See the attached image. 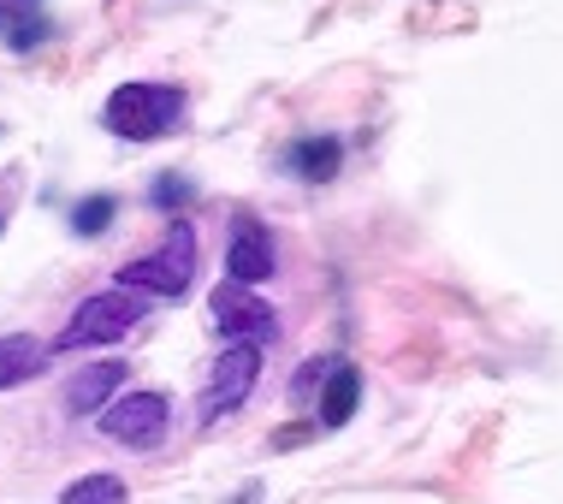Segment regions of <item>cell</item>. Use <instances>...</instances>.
I'll list each match as a JSON object with an SVG mask.
<instances>
[{
	"label": "cell",
	"instance_id": "7",
	"mask_svg": "<svg viewBox=\"0 0 563 504\" xmlns=\"http://www.w3.org/2000/svg\"><path fill=\"white\" fill-rule=\"evenodd\" d=\"M225 273H232L238 285H255L273 273V238L262 220H250V213H238L232 220V243H225Z\"/></svg>",
	"mask_w": 563,
	"mask_h": 504
},
{
	"label": "cell",
	"instance_id": "14",
	"mask_svg": "<svg viewBox=\"0 0 563 504\" xmlns=\"http://www.w3.org/2000/svg\"><path fill=\"white\" fill-rule=\"evenodd\" d=\"M190 202H196V178H185V173H161L148 185V208H161V213H185Z\"/></svg>",
	"mask_w": 563,
	"mask_h": 504
},
{
	"label": "cell",
	"instance_id": "10",
	"mask_svg": "<svg viewBox=\"0 0 563 504\" xmlns=\"http://www.w3.org/2000/svg\"><path fill=\"white\" fill-rule=\"evenodd\" d=\"M356 404H362L356 362H332L327 380H321V427H344L350 416H356Z\"/></svg>",
	"mask_w": 563,
	"mask_h": 504
},
{
	"label": "cell",
	"instance_id": "9",
	"mask_svg": "<svg viewBox=\"0 0 563 504\" xmlns=\"http://www.w3.org/2000/svg\"><path fill=\"white\" fill-rule=\"evenodd\" d=\"M48 374V344L30 339V332H7L0 339V392L24 386V380H42Z\"/></svg>",
	"mask_w": 563,
	"mask_h": 504
},
{
	"label": "cell",
	"instance_id": "11",
	"mask_svg": "<svg viewBox=\"0 0 563 504\" xmlns=\"http://www.w3.org/2000/svg\"><path fill=\"white\" fill-rule=\"evenodd\" d=\"M285 166H291L297 178H309V185H327V178L344 166V143L339 136H302V143H291Z\"/></svg>",
	"mask_w": 563,
	"mask_h": 504
},
{
	"label": "cell",
	"instance_id": "2",
	"mask_svg": "<svg viewBox=\"0 0 563 504\" xmlns=\"http://www.w3.org/2000/svg\"><path fill=\"white\" fill-rule=\"evenodd\" d=\"M185 89L173 84H119L108 107H101V119H108V131L131 136V143H155V136L178 131L185 125Z\"/></svg>",
	"mask_w": 563,
	"mask_h": 504
},
{
	"label": "cell",
	"instance_id": "13",
	"mask_svg": "<svg viewBox=\"0 0 563 504\" xmlns=\"http://www.w3.org/2000/svg\"><path fill=\"white\" fill-rule=\"evenodd\" d=\"M113 213H119V202L108 190H96V196H84V202L71 208V232H78V238H101L113 226Z\"/></svg>",
	"mask_w": 563,
	"mask_h": 504
},
{
	"label": "cell",
	"instance_id": "1",
	"mask_svg": "<svg viewBox=\"0 0 563 504\" xmlns=\"http://www.w3.org/2000/svg\"><path fill=\"white\" fill-rule=\"evenodd\" d=\"M143 315H148V292H125V285H108V292L84 297L78 309H71V320L59 327L54 350H59V357H71V350L119 344V339H125V332H131Z\"/></svg>",
	"mask_w": 563,
	"mask_h": 504
},
{
	"label": "cell",
	"instance_id": "5",
	"mask_svg": "<svg viewBox=\"0 0 563 504\" xmlns=\"http://www.w3.org/2000/svg\"><path fill=\"white\" fill-rule=\"evenodd\" d=\"M166 421H173V404L161 398V392H125V398L101 404V434L113 439V446H131V451H148L155 439L166 434Z\"/></svg>",
	"mask_w": 563,
	"mask_h": 504
},
{
	"label": "cell",
	"instance_id": "15",
	"mask_svg": "<svg viewBox=\"0 0 563 504\" xmlns=\"http://www.w3.org/2000/svg\"><path fill=\"white\" fill-rule=\"evenodd\" d=\"M332 362H339V357H314L309 369H297V380H291V398H309V392L327 380V369H332Z\"/></svg>",
	"mask_w": 563,
	"mask_h": 504
},
{
	"label": "cell",
	"instance_id": "6",
	"mask_svg": "<svg viewBox=\"0 0 563 504\" xmlns=\"http://www.w3.org/2000/svg\"><path fill=\"white\" fill-rule=\"evenodd\" d=\"M208 309H214V332H220L225 344H232V339H267V332H273L267 303L255 297L250 285H238V280H225Z\"/></svg>",
	"mask_w": 563,
	"mask_h": 504
},
{
	"label": "cell",
	"instance_id": "16",
	"mask_svg": "<svg viewBox=\"0 0 563 504\" xmlns=\"http://www.w3.org/2000/svg\"><path fill=\"white\" fill-rule=\"evenodd\" d=\"M24 12H36V0H0V30H7V24H19Z\"/></svg>",
	"mask_w": 563,
	"mask_h": 504
},
{
	"label": "cell",
	"instance_id": "8",
	"mask_svg": "<svg viewBox=\"0 0 563 504\" xmlns=\"http://www.w3.org/2000/svg\"><path fill=\"white\" fill-rule=\"evenodd\" d=\"M119 386H125V362H119V357L96 362V369H78V374H71V386H66V409H71V416H101V404H108Z\"/></svg>",
	"mask_w": 563,
	"mask_h": 504
},
{
	"label": "cell",
	"instance_id": "3",
	"mask_svg": "<svg viewBox=\"0 0 563 504\" xmlns=\"http://www.w3.org/2000/svg\"><path fill=\"white\" fill-rule=\"evenodd\" d=\"M196 280V226L190 220H173L166 226V243L148 255H136L113 273V285L125 292H148V297H185Z\"/></svg>",
	"mask_w": 563,
	"mask_h": 504
},
{
	"label": "cell",
	"instance_id": "17",
	"mask_svg": "<svg viewBox=\"0 0 563 504\" xmlns=\"http://www.w3.org/2000/svg\"><path fill=\"white\" fill-rule=\"evenodd\" d=\"M0 232H7V213H0Z\"/></svg>",
	"mask_w": 563,
	"mask_h": 504
},
{
	"label": "cell",
	"instance_id": "12",
	"mask_svg": "<svg viewBox=\"0 0 563 504\" xmlns=\"http://www.w3.org/2000/svg\"><path fill=\"white\" fill-rule=\"evenodd\" d=\"M125 498H131V486L119 475H78L59 493V504H125Z\"/></svg>",
	"mask_w": 563,
	"mask_h": 504
},
{
	"label": "cell",
	"instance_id": "4",
	"mask_svg": "<svg viewBox=\"0 0 563 504\" xmlns=\"http://www.w3.org/2000/svg\"><path fill=\"white\" fill-rule=\"evenodd\" d=\"M262 339H232L214 357V374H208V386H202V409H196V416H202V427H214V421H225L232 416V409L250 398L255 392V380H262Z\"/></svg>",
	"mask_w": 563,
	"mask_h": 504
}]
</instances>
